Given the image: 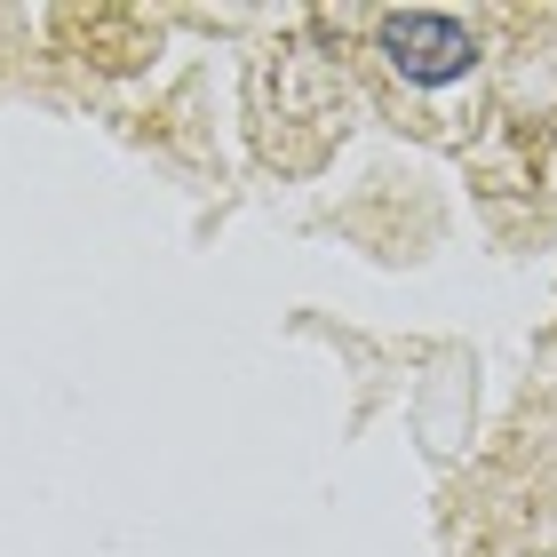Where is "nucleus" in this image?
Listing matches in <instances>:
<instances>
[{
	"instance_id": "nucleus-1",
	"label": "nucleus",
	"mask_w": 557,
	"mask_h": 557,
	"mask_svg": "<svg viewBox=\"0 0 557 557\" xmlns=\"http://www.w3.org/2000/svg\"><path fill=\"white\" fill-rule=\"evenodd\" d=\"M383 57H391L398 81L446 88L478 64V40H470V24L446 16V9H398V16H383Z\"/></svg>"
}]
</instances>
